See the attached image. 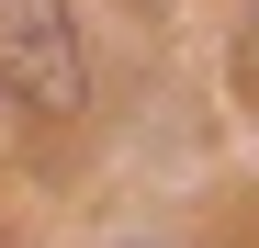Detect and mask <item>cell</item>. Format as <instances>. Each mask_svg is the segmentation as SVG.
<instances>
[{"mask_svg":"<svg viewBox=\"0 0 259 248\" xmlns=\"http://www.w3.org/2000/svg\"><path fill=\"white\" fill-rule=\"evenodd\" d=\"M0 91H12L23 113H79V102H91L68 0H0Z\"/></svg>","mask_w":259,"mask_h":248,"instance_id":"obj_1","label":"cell"}]
</instances>
